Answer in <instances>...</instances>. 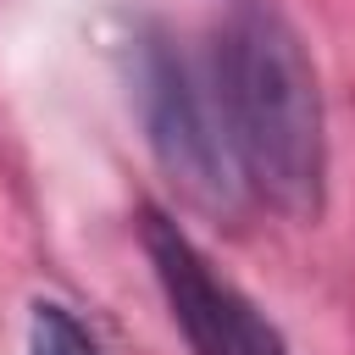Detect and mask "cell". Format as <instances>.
I'll use <instances>...</instances> for the list:
<instances>
[{
  "label": "cell",
  "instance_id": "obj_1",
  "mask_svg": "<svg viewBox=\"0 0 355 355\" xmlns=\"http://www.w3.org/2000/svg\"><path fill=\"white\" fill-rule=\"evenodd\" d=\"M211 83L244 183L283 216H316L327 183V133L300 33L272 11H239L216 39Z\"/></svg>",
  "mask_w": 355,
  "mask_h": 355
},
{
  "label": "cell",
  "instance_id": "obj_2",
  "mask_svg": "<svg viewBox=\"0 0 355 355\" xmlns=\"http://www.w3.org/2000/svg\"><path fill=\"white\" fill-rule=\"evenodd\" d=\"M128 67H133V100H139V116H144V139H150L161 172L183 189L189 205H200L211 216L239 211L250 183L239 172L211 72H200L155 28L133 39Z\"/></svg>",
  "mask_w": 355,
  "mask_h": 355
},
{
  "label": "cell",
  "instance_id": "obj_3",
  "mask_svg": "<svg viewBox=\"0 0 355 355\" xmlns=\"http://www.w3.org/2000/svg\"><path fill=\"white\" fill-rule=\"evenodd\" d=\"M139 239H144L155 283L172 305V322H178V333L189 338L194 355H288L277 327L227 277L211 272V261L194 250V239L166 211H144Z\"/></svg>",
  "mask_w": 355,
  "mask_h": 355
},
{
  "label": "cell",
  "instance_id": "obj_4",
  "mask_svg": "<svg viewBox=\"0 0 355 355\" xmlns=\"http://www.w3.org/2000/svg\"><path fill=\"white\" fill-rule=\"evenodd\" d=\"M28 355H100V344L89 338V327L55 305V300H33L28 316Z\"/></svg>",
  "mask_w": 355,
  "mask_h": 355
}]
</instances>
